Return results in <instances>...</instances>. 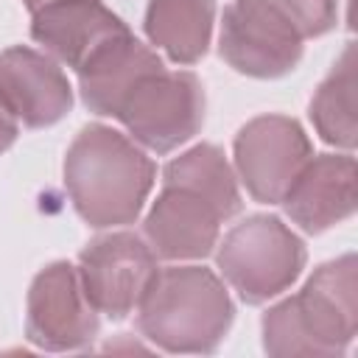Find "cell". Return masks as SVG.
I'll return each instance as SVG.
<instances>
[{"instance_id":"6da1fadb","label":"cell","mask_w":358,"mask_h":358,"mask_svg":"<svg viewBox=\"0 0 358 358\" xmlns=\"http://www.w3.org/2000/svg\"><path fill=\"white\" fill-rule=\"evenodd\" d=\"M157 176L145 151L112 126H84L64 157V187L81 215L95 229L131 224Z\"/></svg>"},{"instance_id":"8fae6325","label":"cell","mask_w":358,"mask_h":358,"mask_svg":"<svg viewBox=\"0 0 358 358\" xmlns=\"http://www.w3.org/2000/svg\"><path fill=\"white\" fill-rule=\"evenodd\" d=\"M224 221L221 210L199 190L162 182L143 229L157 257L199 260L215 249Z\"/></svg>"},{"instance_id":"52a82bcc","label":"cell","mask_w":358,"mask_h":358,"mask_svg":"<svg viewBox=\"0 0 358 358\" xmlns=\"http://www.w3.org/2000/svg\"><path fill=\"white\" fill-rule=\"evenodd\" d=\"M310 157L305 129L288 115L252 117L235 137V173L260 204H280Z\"/></svg>"},{"instance_id":"2e32d148","label":"cell","mask_w":358,"mask_h":358,"mask_svg":"<svg viewBox=\"0 0 358 358\" xmlns=\"http://www.w3.org/2000/svg\"><path fill=\"white\" fill-rule=\"evenodd\" d=\"M310 120L316 134L344 151H352L358 143L355 126V45L350 42L336 59L327 78L310 98Z\"/></svg>"},{"instance_id":"ba28073f","label":"cell","mask_w":358,"mask_h":358,"mask_svg":"<svg viewBox=\"0 0 358 358\" xmlns=\"http://www.w3.org/2000/svg\"><path fill=\"white\" fill-rule=\"evenodd\" d=\"M98 310L90 305L76 266L56 260L45 266L25 302V333L31 344L48 352L81 350L98 336Z\"/></svg>"},{"instance_id":"4fadbf2b","label":"cell","mask_w":358,"mask_h":358,"mask_svg":"<svg viewBox=\"0 0 358 358\" xmlns=\"http://www.w3.org/2000/svg\"><path fill=\"white\" fill-rule=\"evenodd\" d=\"M285 215L305 232L319 235L355 213V159L344 154H319L305 162L280 201Z\"/></svg>"},{"instance_id":"8992f818","label":"cell","mask_w":358,"mask_h":358,"mask_svg":"<svg viewBox=\"0 0 358 358\" xmlns=\"http://www.w3.org/2000/svg\"><path fill=\"white\" fill-rule=\"evenodd\" d=\"M76 271L90 305L98 313L126 319L143 302L159 266L154 249L140 235L109 232L81 249Z\"/></svg>"},{"instance_id":"9a60e30c","label":"cell","mask_w":358,"mask_h":358,"mask_svg":"<svg viewBox=\"0 0 358 358\" xmlns=\"http://www.w3.org/2000/svg\"><path fill=\"white\" fill-rule=\"evenodd\" d=\"M215 0H151L145 8V36L176 64H196L213 36Z\"/></svg>"},{"instance_id":"5b68a950","label":"cell","mask_w":358,"mask_h":358,"mask_svg":"<svg viewBox=\"0 0 358 358\" xmlns=\"http://www.w3.org/2000/svg\"><path fill=\"white\" fill-rule=\"evenodd\" d=\"M117 120L134 143L168 154L187 143L204 123V87L190 70H157L134 84Z\"/></svg>"},{"instance_id":"30bf717a","label":"cell","mask_w":358,"mask_h":358,"mask_svg":"<svg viewBox=\"0 0 358 358\" xmlns=\"http://www.w3.org/2000/svg\"><path fill=\"white\" fill-rule=\"evenodd\" d=\"M0 101L28 129L59 123L73 106V87L56 59L25 45L0 53Z\"/></svg>"},{"instance_id":"7a4b0ae2","label":"cell","mask_w":358,"mask_h":358,"mask_svg":"<svg viewBox=\"0 0 358 358\" xmlns=\"http://www.w3.org/2000/svg\"><path fill=\"white\" fill-rule=\"evenodd\" d=\"M358 330V263L341 255L322 263L302 291L263 316V350L277 358H333L347 352Z\"/></svg>"},{"instance_id":"5bb4252c","label":"cell","mask_w":358,"mask_h":358,"mask_svg":"<svg viewBox=\"0 0 358 358\" xmlns=\"http://www.w3.org/2000/svg\"><path fill=\"white\" fill-rule=\"evenodd\" d=\"M162 59L129 34L103 45L81 70H78V92L90 112L117 117L126 95L134 90L140 78L162 70Z\"/></svg>"},{"instance_id":"d6986e66","label":"cell","mask_w":358,"mask_h":358,"mask_svg":"<svg viewBox=\"0 0 358 358\" xmlns=\"http://www.w3.org/2000/svg\"><path fill=\"white\" fill-rule=\"evenodd\" d=\"M17 134H20V123H17V117H14V115L3 106V101H0V154L14 145Z\"/></svg>"},{"instance_id":"e0dca14e","label":"cell","mask_w":358,"mask_h":358,"mask_svg":"<svg viewBox=\"0 0 358 358\" xmlns=\"http://www.w3.org/2000/svg\"><path fill=\"white\" fill-rule=\"evenodd\" d=\"M162 182L165 185H185V187L199 190L201 196H207L221 210V215L227 221L241 210L238 176H235L232 165L227 162L224 151L210 145V143L193 145L190 151L171 159L162 171Z\"/></svg>"},{"instance_id":"ffe728a7","label":"cell","mask_w":358,"mask_h":358,"mask_svg":"<svg viewBox=\"0 0 358 358\" xmlns=\"http://www.w3.org/2000/svg\"><path fill=\"white\" fill-rule=\"evenodd\" d=\"M22 3H25V8L34 14L36 8H42V6H48V3H53V0H22Z\"/></svg>"},{"instance_id":"9c48e42d","label":"cell","mask_w":358,"mask_h":358,"mask_svg":"<svg viewBox=\"0 0 358 358\" xmlns=\"http://www.w3.org/2000/svg\"><path fill=\"white\" fill-rule=\"evenodd\" d=\"M302 36L282 17L252 0H235L224 8L218 53L243 76L280 78L302 59Z\"/></svg>"},{"instance_id":"277c9868","label":"cell","mask_w":358,"mask_h":358,"mask_svg":"<svg viewBox=\"0 0 358 358\" xmlns=\"http://www.w3.org/2000/svg\"><path fill=\"white\" fill-rule=\"evenodd\" d=\"M215 246L218 271L246 305H263L288 291L308 260L302 238L277 215H249Z\"/></svg>"},{"instance_id":"7c38bea8","label":"cell","mask_w":358,"mask_h":358,"mask_svg":"<svg viewBox=\"0 0 358 358\" xmlns=\"http://www.w3.org/2000/svg\"><path fill=\"white\" fill-rule=\"evenodd\" d=\"M31 36L45 53L76 73L129 25L101 0H53L31 14Z\"/></svg>"},{"instance_id":"3957f363","label":"cell","mask_w":358,"mask_h":358,"mask_svg":"<svg viewBox=\"0 0 358 358\" xmlns=\"http://www.w3.org/2000/svg\"><path fill=\"white\" fill-rule=\"evenodd\" d=\"M232 319L227 285L204 266L159 268L137 305L140 333L165 352H215Z\"/></svg>"},{"instance_id":"ac0fdd59","label":"cell","mask_w":358,"mask_h":358,"mask_svg":"<svg viewBox=\"0 0 358 358\" xmlns=\"http://www.w3.org/2000/svg\"><path fill=\"white\" fill-rule=\"evenodd\" d=\"M282 17L302 39L327 34L338 20V0H252Z\"/></svg>"}]
</instances>
